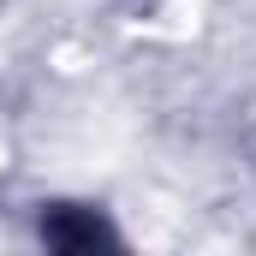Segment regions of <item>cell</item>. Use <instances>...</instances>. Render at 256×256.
<instances>
[{
    "label": "cell",
    "instance_id": "6da1fadb",
    "mask_svg": "<svg viewBox=\"0 0 256 256\" xmlns=\"http://www.w3.org/2000/svg\"><path fill=\"white\" fill-rule=\"evenodd\" d=\"M42 238L54 250H96V244H120V232L96 214V208H78V202H54L42 214Z\"/></svg>",
    "mask_w": 256,
    "mask_h": 256
}]
</instances>
